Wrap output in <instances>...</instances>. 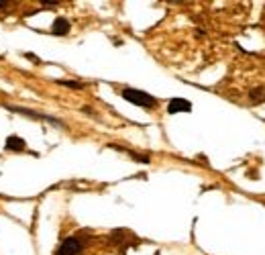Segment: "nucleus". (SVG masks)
<instances>
[{
  "instance_id": "1",
  "label": "nucleus",
  "mask_w": 265,
  "mask_h": 255,
  "mask_svg": "<svg viewBox=\"0 0 265 255\" xmlns=\"http://www.w3.org/2000/svg\"><path fill=\"white\" fill-rule=\"evenodd\" d=\"M122 98L126 102H131L135 104V106H141V108H155L157 106V100L151 96V94H147V92L143 90H135V88H124L122 92Z\"/></svg>"
},
{
  "instance_id": "2",
  "label": "nucleus",
  "mask_w": 265,
  "mask_h": 255,
  "mask_svg": "<svg viewBox=\"0 0 265 255\" xmlns=\"http://www.w3.org/2000/svg\"><path fill=\"white\" fill-rule=\"evenodd\" d=\"M84 251V241L78 237H67L57 249V255H80Z\"/></svg>"
},
{
  "instance_id": "3",
  "label": "nucleus",
  "mask_w": 265,
  "mask_h": 255,
  "mask_svg": "<svg viewBox=\"0 0 265 255\" xmlns=\"http://www.w3.org/2000/svg\"><path fill=\"white\" fill-rule=\"evenodd\" d=\"M192 110V104L186 98H171L167 104V112L169 114H176V112H190Z\"/></svg>"
},
{
  "instance_id": "4",
  "label": "nucleus",
  "mask_w": 265,
  "mask_h": 255,
  "mask_svg": "<svg viewBox=\"0 0 265 255\" xmlns=\"http://www.w3.org/2000/svg\"><path fill=\"white\" fill-rule=\"evenodd\" d=\"M70 29H72L70 21H67V19H63V17L55 19V21H53V27H51L53 35H57V37H63V35H67V33H70Z\"/></svg>"
},
{
  "instance_id": "5",
  "label": "nucleus",
  "mask_w": 265,
  "mask_h": 255,
  "mask_svg": "<svg viewBox=\"0 0 265 255\" xmlns=\"http://www.w3.org/2000/svg\"><path fill=\"white\" fill-rule=\"evenodd\" d=\"M4 147H6V151H22V149H27V143H25V139H20L17 135H8Z\"/></svg>"
},
{
  "instance_id": "6",
  "label": "nucleus",
  "mask_w": 265,
  "mask_h": 255,
  "mask_svg": "<svg viewBox=\"0 0 265 255\" xmlns=\"http://www.w3.org/2000/svg\"><path fill=\"white\" fill-rule=\"evenodd\" d=\"M249 98H251V102H253V104L265 102V88H263V86H259V88H253V90L249 92Z\"/></svg>"
},
{
  "instance_id": "7",
  "label": "nucleus",
  "mask_w": 265,
  "mask_h": 255,
  "mask_svg": "<svg viewBox=\"0 0 265 255\" xmlns=\"http://www.w3.org/2000/svg\"><path fill=\"white\" fill-rule=\"evenodd\" d=\"M57 84H60V86H67V88H76V90H80V88L86 86L84 82H78V80H60Z\"/></svg>"
},
{
  "instance_id": "8",
  "label": "nucleus",
  "mask_w": 265,
  "mask_h": 255,
  "mask_svg": "<svg viewBox=\"0 0 265 255\" xmlns=\"http://www.w3.org/2000/svg\"><path fill=\"white\" fill-rule=\"evenodd\" d=\"M41 4H45L47 8H51V6H57L60 2H57V0H41Z\"/></svg>"
},
{
  "instance_id": "9",
  "label": "nucleus",
  "mask_w": 265,
  "mask_h": 255,
  "mask_svg": "<svg viewBox=\"0 0 265 255\" xmlns=\"http://www.w3.org/2000/svg\"><path fill=\"white\" fill-rule=\"evenodd\" d=\"M8 4V0H0V8H4Z\"/></svg>"
},
{
  "instance_id": "10",
  "label": "nucleus",
  "mask_w": 265,
  "mask_h": 255,
  "mask_svg": "<svg viewBox=\"0 0 265 255\" xmlns=\"http://www.w3.org/2000/svg\"><path fill=\"white\" fill-rule=\"evenodd\" d=\"M155 255H159V253H155Z\"/></svg>"
}]
</instances>
